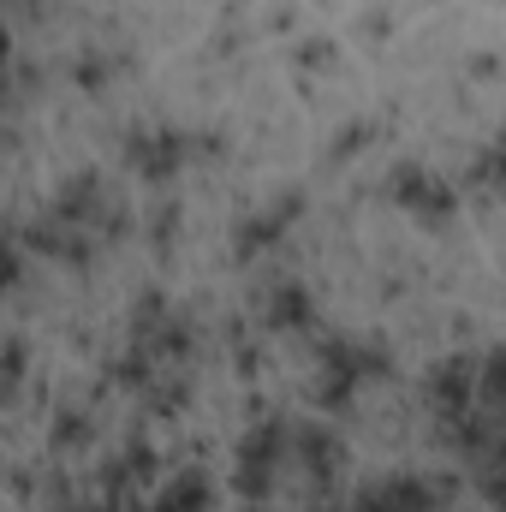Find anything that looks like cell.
Instances as JSON below:
<instances>
[{
    "label": "cell",
    "mask_w": 506,
    "mask_h": 512,
    "mask_svg": "<svg viewBox=\"0 0 506 512\" xmlns=\"http://www.w3.org/2000/svg\"><path fill=\"white\" fill-rule=\"evenodd\" d=\"M149 512H209V477H173L161 495H155V507Z\"/></svg>",
    "instance_id": "cell-2"
},
{
    "label": "cell",
    "mask_w": 506,
    "mask_h": 512,
    "mask_svg": "<svg viewBox=\"0 0 506 512\" xmlns=\"http://www.w3.org/2000/svg\"><path fill=\"white\" fill-rule=\"evenodd\" d=\"M268 316H274V322H304V292H298V286H280Z\"/></svg>",
    "instance_id": "cell-3"
},
{
    "label": "cell",
    "mask_w": 506,
    "mask_h": 512,
    "mask_svg": "<svg viewBox=\"0 0 506 512\" xmlns=\"http://www.w3.org/2000/svg\"><path fill=\"white\" fill-rule=\"evenodd\" d=\"M393 197H399V203H411L417 215H447V209H453V197H447L429 173H417V167H405V173L393 179Z\"/></svg>",
    "instance_id": "cell-1"
}]
</instances>
